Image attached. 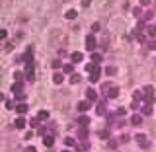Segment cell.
<instances>
[{"label": "cell", "mask_w": 156, "mask_h": 152, "mask_svg": "<svg viewBox=\"0 0 156 152\" xmlns=\"http://www.w3.org/2000/svg\"><path fill=\"white\" fill-rule=\"evenodd\" d=\"M94 47H96V39H94V35H88L86 37V49L94 51Z\"/></svg>", "instance_id": "cell-1"}, {"label": "cell", "mask_w": 156, "mask_h": 152, "mask_svg": "<svg viewBox=\"0 0 156 152\" xmlns=\"http://www.w3.org/2000/svg\"><path fill=\"white\" fill-rule=\"evenodd\" d=\"M90 80H92V82H98V80H100V68H96V66L92 68V74H90Z\"/></svg>", "instance_id": "cell-2"}, {"label": "cell", "mask_w": 156, "mask_h": 152, "mask_svg": "<svg viewBox=\"0 0 156 152\" xmlns=\"http://www.w3.org/2000/svg\"><path fill=\"white\" fill-rule=\"evenodd\" d=\"M137 141H139V144H141V146H145V148H148V146H150V142L146 141L145 135H139V137H137Z\"/></svg>", "instance_id": "cell-3"}, {"label": "cell", "mask_w": 156, "mask_h": 152, "mask_svg": "<svg viewBox=\"0 0 156 152\" xmlns=\"http://www.w3.org/2000/svg\"><path fill=\"white\" fill-rule=\"evenodd\" d=\"M14 127H16V129H23V127H25V119H23V117H18V119L14 121Z\"/></svg>", "instance_id": "cell-4"}, {"label": "cell", "mask_w": 156, "mask_h": 152, "mask_svg": "<svg viewBox=\"0 0 156 152\" xmlns=\"http://www.w3.org/2000/svg\"><path fill=\"white\" fill-rule=\"evenodd\" d=\"M105 90H107V96L109 98H117V88H109V86H105Z\"/></svg>", "instance_id": "cell-5"}, {"label": "cell", "mask_w": 156, "mask_h": 152, "mask_svg": "<svg viewBox=\"0 0 156 152\" xmlns=\"http://www.w3.org/2000/svg\"><path fill=\"white\" fill-rule=\"evenodd\" d=\"M145 96H146V101H152V86L145 88Z\"/></svg>", "instance_id": "cell-6"}, {"label": "cell", "mask_w": 156, "mask_h": 152, "mask_svg": "<svg viewBox=\"0 0 156 152\" xmlns=\"http://www.w3.org/2000/svg\"><path fill=\"white\" fill-rule=\"evenodd\" d=\"M12 92H14L16 96H18V94H22V84H20V82H16V84L12 86Z\"/></svg>", "instance_id": "cell-7"}, {"label": "cell", "mask_w": 156, "mask_h": 152, "mask_svg": "<svg viewBox=\"0 0 156 152\" xmlns=\"http://www.w3.org/2000/svg\"><path fill=\"white\" fill-rule=\"evenodd\" d=\"M63 80H65V76L61 74V72H57V74L53 76V82H55V84H61V82H63Z\"/></svg>", "instance_id": "cell-8"}, {"label": "cell", "mask_w": 156, "mask_h": 152, "mask_svg": "<svg viewBox=\"0 0 156 152\" xmlns=\"http://www.w3.org/2000/svg\"><path fill=\"white\" fill-rule=\"evenodd\" d=\"M78 109H80V111H88L90 103H88V101H80V103H78Z\"/></svg>", "instance_id": "cell-9"}, {"label": "cell", "mask_w": 156, "mask_h": 152, "mask_svg": "<svg viewBox=\"0 0 156 152\" xmlns=\"http://www.w3.org/2000/svg\"><path fill=\"white\" fill-rule=\"evenodd\" d=\"M45 119H49V113L47 111H39L37 113V121H45Z\"/></svg>", "instance_id": "cell-10"}, {"label": "cell", "mask_w": 156, "mask_h": 152, "mask_svg": "<svg viewBox=\"0 0 156 152\" xmlns=\"http://www.w3.org/2000/svg\"><path fill=\"white\" fill-rule=\"evenodd\" d=\"M70 59H72V63H80V61H82V53H72Z\"/></svg>", "instance_id": "cell-11"}, {"label": "cell", "mask_w": 156, "mask_h": 152, "mask_svg": "<svg viewBox=\"0 0 156 152\" xmlns=\"http://www.w3.org/2000/svg\"><path fill=\"white\" fill-rule=\"evenodd\" d=\"M16 111H18V113H25V111H27V105H25V103H18V105H16Z\"/></svg>", "instance_id": "cell-12"}, {"label": "cell", "mask_w": 156, "mask_h": 152, "mask_svg": "<svg viewBox=\"0 0 156 152\" xmlns=\"http://www.w3.org/2000/svg\"><path fill=\"white\" fill-rule=\"evenodd\" d=\"M86 96H88V99H96L98 94H96V90H92V88H90V90H86Z\"/></svg>", "instance_id": "cell-13"}, {"label": "cell", "mask_w": 156, "mask_h": 152, "mask_svg": "<svg viewBox=\"0 0 156 152\" xmlns=\"http://www.w3.org/2000/svg\"><path fill=\"white\" fill-rule=\"evenodd\" d=\"M43 144H45V146H53V137H45Z\"/></svg>", "instance_id": "cell-14"}, {"label": "cell", "mask_w": 156, "mask_h": 152, "mask_svg": "<svg viewBox=\"0 0 156 152\" xmlns=\"http://www.w3.org/2000/svg\"><path fill=\"white\" fill-rule=\"evenodd\" d=\"M67 18H68V20H74V18H76V10H68L67 12Z\"/></svg>", "instance_id": "cell-15"}, {"label": "cell", "mask_w": 156, "mask_h": 152, "mask_svg": "<svg viewBox=\"0 0 156 152\" xmlns=\"http://www.w3.org/2000/svg\"><path fill=\"white\" fill-rule=\"evenodd\" d=\"M141 115H133V119H131V123H133V125H139V123H141Z\"/></svg>", "instance_id": "cell-16"}, {"label": "cell", "mask_w": 156, "mask_h": 152, "mask_svg": "<svg viewBox=\"0 0 156 152\" xmlns=\"http://www.w3.org/2000/svg\"><path fill=\"white\" fill-rule=\"evenodd\" d=\"M70 82H72V84H78V82H80V76H78V74H72Z\"/></svg>", "instance_id": "cell-17"}, {"label": "cell", "mask_w": 156, "mask_h": 152, "mask_svg": "<svg viewBox=\"0 0 156 152\" xmlns=\"http://www.w3.org/2000/svg\"><path fill=\"white\" fill-rule=\"evenodd\" d=\"M92 61H94V63H100L101 57H100V55H92Z\"/></svg>", "instance_id": "cell-18"}, {"label": "cell", "mask_w": 156, "mask_h": 152, "mask_svg": "<svg viewBox=\"0 0 156 152\" xmlns=\"http://www.w3.org/2000/svg\"><path fill=\"white\" fill-rule=\"evenodd\" d=\"M105 72H107V74H115V68H113V66H107Z\"/></svg>", "instance_id": "cell-19"}, {"label": "cell", "mask_w": 156, "mask_h": 152, "mask_svg": "<svg viewBox=\"0 0 156 152\" xmlns=\"http://www.w3.org/2000/svg\"><path fill=\"white\" fill-rule=\"evenodd\" d=\"M6 35H8L6 29H0V39H6Z\"/></svg>", "instance_id": "cell-20"}, {"label": "cell", "mask_w": 156, "mask_h": 152, "mask_svg": "<svg viewBox=\"0 0 156 152\" xmlns=\"http://www.w3.org/2000/svg\"><path fill=\"white\" fill-rule=\"evenodd\" d=\"M90 121H88V117H82V119H80V125H82V127H84V125H88Z\"/></svg>", "instance_id": "cell-21"}, {"label": "cell", "mask_w": 156, "mask_h": 152, "mask_svg": "<svg viewBox=\"0 0 156 152\" xmlns=\"http://www.w3.org/2000/svg\"><path fill=\"white\" fill-rule=\"evenodd\" d=\"M63 70H65V72H72V65H65Z\"/></svg>", "instance_id": "cell-22"}, {"label": "cell", "mask_w": 156, "mask_h": 152, "mask_svg": "<svg viewBox=\"0 0 156 152\" xmlns=\"http://www.w3.org/2000/svg\"><path fill=\"white\" fill-rule=\"evenodd\" d=\"M67 144H68V146H72V144H74V139H70V137H68V139H67Z\"/></svg>", "instance_id": "cell-23"}, {"label": "cell", "mask_w": 156, "mask_h": 152, "mask_svg": "<svg viewBox=\"0 0 156 152\" xmlns=\"http://www.w3.org/2000/svg\"><path fill=\"white\" fill-rule=\"evenodd\" d=\"M25 152H35V148H33V146H29V148H27Z\"/></svg>", "instance_id": "cell-24"}, {"label": "cell", "mask_w": 156, "mask_h": 152, "mask_svg": "<svg viewBox=\"0 0 156 152\" xmlns=\"http://www.w3.org/2000/svg\"><path fill=\"white\" fill-rule=\"evenodd\" d=\"M63 152H68V150H63Z\"/></svg>", "instance_id": "cell-25"}]
</instances>
